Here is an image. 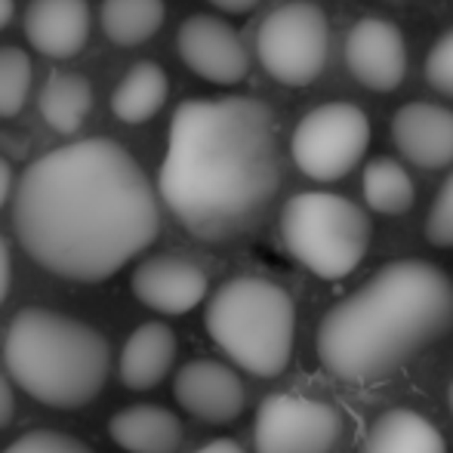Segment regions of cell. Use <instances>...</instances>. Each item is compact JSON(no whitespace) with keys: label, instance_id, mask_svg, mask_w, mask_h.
<instances>
[{"label":"cell","instance_id":"obj_1","mask_svg":"<svg viewBox=\"0 0 453 453\" xmlns=\"http://www.w3.org/2000/svg\"><path fill=\"white\" fill-rule=\"evenodd\" d=\"M12 228L41 269L96 284L118 274L161 232L145 170L114 139H78L19 176Z\"/></svg>","mask_w":453,"mask_h":453},{"label":"cell","instance_id":"obj_2","mask_svg":"<svg viewBox=\"0 0 453 453\" xmlns=\"http://www.w3.org/2000/svg\"><path fill=\"white\" fill-rule=\"evenodd\" d=\"M280 185L278 127L253 96L185 99L173 114L157 191L201 241L244 232Z\"/></svg>","mask_w":453,"mask_h":453},{"label":"cell","instance_id":"obj_3","mask_svg":"<svg viewBox=\"0 0 453 453\" xmlns=\"http://www.w3.org/2000/svg\"><path fill=\"white\" fill-rule=\"evenodd\" d=\"M453 324V280L423 259L380 269L324 315L318 358L346 382H370L404 367Z\"/></svg>","mask_w":453,"mask_h":453},{"label":"cell","instance_id":"obj_4","mask_svg":"<svg viewBox=\"0 0 453 453\" xmlns=\"http://www.w3.org/2000/svg\"><path fill=\"white\" fill-rule=\"evenodd\" d=\"M4 364L10 380L35 401L78 411L105 388L111 346L93 324L31 305L6 327Z\"/></svg>","mask_w":453,"mask_h":453},{"label":"cell","instance_id":"obj_5","mask_svg":"<svg viewBox=\"0 0 453 453\" xmlns=\"http://www.w3.org/2000/svg\"><path fill=\"white\" fill-rule=\"evenodd\" d=\"M207 334L238 367L253 376L284 373L296 336V305L290 293L265 278H232L210 296Z\"/></svg>","mask_w":453,"mask_h":453},{"label":"cell","instance_id":"obj_6","mask_svg":"<svg viewBox=\"0 0 453 453\" xmlns=\"http://www.w3.org/2000/svg\"><path fill=\"white\" fill-rule=\"evenodd\" d=\"M367 213L342 195L299 191L280 210V238L290 257L324 280L352 274L370 247Z\"/></svg>","mask_w":453,"mask_h":453},{"label":"cell","instance_id":"obj_7","mask_svg":"<svg viewBox=\"0 0 453 453\" xmlns=\"http://www.w3.org/2000/svg\"><path fill=\"white\" fill-rule=\"evenodd\" d=\"M257 56L284 87H309L330 56V22L311 0H290L272 10L257 31Z\"/></svg>","mask_w":453,"mask_h":453},{"label":"cell","instance_id":"obj_8","mask_svg":"<svg viewBox=\"0 0 453 453\" xmlns=\"http://www.w3.org/2000/svg\"><path fill=\"white\" fill-rule=\"evenodd\" d=\"M370 145V120L352 102L311 108L293 130V161L309 180L336 182L361 164Z\"/></svg>","mask_w":453,"mask_h":453},{"label":"cell","instance_id":"obj_9","mask_svg":"<svg viewBox=\"0 0 453 453\" xmlns=\"http://www.w3.org/2000/svg\"><path fill=\"white\" fill-rule=\"evenodd\" d=\"M342 419L327 401L278 392L259 404L253 423L257 453H330Z\"/></svg>","mask_w":453,"mask_h":453},{"label":"cell","instance_id":"obj_10","mask_svg":"<svg viewBox=\"0 0 453 453\" xmlns=\"http://www.w3.org/2000/svg\"><path fill=\"white\" fill-rule=\"evenodd\" d=\"M176 50L185 65L210 84H241L250 72V56H247L241 35L226 19L207 16V12L188 16L180 25Z\"/></svg>","mask_w":453,"mask_h":453},{"label":"cell","instance_id":"obj_11","mask_svg":"<svg viewBox=\"0 0 453 453\" xmlns=\"http://www.w3.org/2000/svg\"><path fill=\"white\" fill-rule=\"evenodd\" d=\"M346 65L367 90H398L407 74L404 35L386 19H361L346 37Z\"/></svg>","mask_w":453,"mask_h":453},{"label":"cell","instance_id":"obj_12","mask_svg":"<svg viewBox=\"0 0 453 453\" xmlns=\"http://www.w3.org/2000/svg\"><path fill=\"white\" fill-rule=\"evenodd\" d=\"M173 395L182 411L210 426H226L244 413L247 392L241 376L232 367L210 358L188 361L176 373Z\"/></svg>","mask_w":453,"mask_h":453},{"label":"cell","instance_id":"obj_13","mask_svg":"<svg viewBox=\"0 0 453 453\" xmlns=\"http://www.w3.org/2000/svg\"><path fill=\"white\" fill-rule=\"evenodd\" d=\"M133 296L161 315H185L197 309L210 290V280L197 263L176 253L151 257L136 265L130 278Z\"/></svg>","mask_w":453,"mask_h":453},{"label":"cell","instance_id":"obj_14","mask_svg":"<svg viewBox=\"0 0 453 453\" xmlns=\"http://www.w3.org/2000/svg\"><path fill=\"white\" fill-rule=\"evenodd\" d=\"M392 139L417 167H448L453 164V111L435 102H411L392 118Z\"/></svg>","mask_w":453,"mask_h":453},{"label":"cell","instance_id":"obj_15","mask_svg":"<svg viewBox=\"0 0 453 453\" xmlns=\"http://www.w3.org/2000/svg\"><path fill=\"white\" fill-rule=\"evenodd\" d=\"M25 37L47 59H72L90 41V4L31 0L25 10Z\"/></svg>","mask_w":453,"mask_h":453},{"label":"cell","instance_id":"obj_16","mask_svg":"<svg viewBox=\"0 0 453 453\" xmlns=\"http://www.w3.org/2000/svg\"><path fill=\"white\" fill-rule=\"evenodd\" d=\"M176 361V334L161 321L139 324L127 336L118 358V376L133 392H149L167 380Z\"/></svg>","mask_w":453,"mask_h":453},{"label":"cell","instance_id":"obj_17","mask_svg":"<svg viewBox=\"0 0 453 453\" xmlns=\"http://www.w3.org/2000/svg\"><path fill=\"white\" fill-rule=\"evenodd\" d=\"M108 435L127 453H180L182 419L161 404H130L108 419Z\"/></svg>","mask_w":453,"mask_h":453},{"label":"cell","instance_id":"obj_18","mask_svg":"<svg viewBox=\"0 0 453 453\" xmlns=\"http://www.w3.org/2000/svg\"><path fill=\"white\" fill-rule=\"evenodd\" d=\"M361 453H448V448L429 419L407 407H395L370 426Z\"/></svg>","mask_w":453,"mask_h":453},{"label":"cell","instance_id":"obj_19","mask_svg":"<svg viewBox=\"0 0 453 453\" xmlns=\"http://www.w3.org/2000/svg\"><path fill=\"white\" fill-rule=\"evenodd\" d=\"M170 81L157 62H136L111 93V114L124 124H145L164 108Z\"/></svg>","mask_w":453,"mask_h":453},{"label":"cell","instance_id":"obj_20","mask_svg":"<svg viewBox=\"0 0 453 453\" xmlns=\"http://www.w3.org/2000/svg\"><path fill=\"white\" fill-rule=\"evenodd\" d=\"M93 108V87L84 74L53 72L41 90V118L56 133H78Z\"/></svg>","mask_w":453,"mask_h":453},{"label":"cell","instance_id":"obj_21","mask_svg":"<svg viewBox=\"0 0 453 453\" xmlns=\"http://www.w3.org/2000/svg\"><path fill=\"white\" fill-rule=\"evenodd\" d=\"M167 6L164 0H102V31L118 47H139L161 31Z\"/></svg>","mask_w":453,"mask_h":453},{"label":"cell","instance_id":"obj_22","mask_svg":"<svg viewBox=\"0 0 453 453\" xmlns=\"http://www.w3.org/2000/svg\"><path fill=\"white\" fill-rule=\"evenodd\" d=\"M364 201L382 216H401L413 207V180L392 157H376L364 170Z\"/></svg>","mask_w":453,"mask_h":453},{"label":"cell","instance_id":"obj_23","mask_svg":"<svg viewBox=\"0 0 453 453\" xmlns=\"http://www.w3.org/2000/svg\"><path fill=\"white\" fill-rule=\"evenodd\" d=\"M31 59L19 47H0V118H16L31 93Z\"/></svg>","mask_w":453,"mask_h":453},{"label":"cell","instance_id":"obj_24","mask_svg":"<svg viewBox=\"0 0 453 453\" xmlns=\"http://www.w3.org/2000/svg\"><path fill=\"white\" fill-rule=\"evenodd\" d=\"M4 453H93V448L81 441V438L65 435V432L37 429V432H28V435L16 438Z\"/></svg>","mask_w":453,"mask_h":453},{"label":"cell","instance_id":"obj_25","mask_svg":"<svg viewBox=\"0 0 453 453\" xmlns=\"http://www.w3.org/2000/svg\"><path fill=\"white\" fill-rule=\"evenodd\" d=\"M426 238L435 247H453V173L441 185L429 216H426Z\"/></svg>","mask_w":453,"mask_h":453},{"label":"cell","instance_id":"obj_26","mask_svg":"<svg viewBox=\"0 0 453 453\" xmlns=\"http://www.w3.org/2000/svg\"><path fill=\"white\" fill-rule=\"evenodd\" d=\"M426 81L432 84V90L453 99V31H448L432 47L429 59H426Z\"/></svg>","mask_w":453,"mask_h":453},{"label":"cell","instance_id":"obj_27","mask_svg":"<svg viewBox=\"0 0 453 453\" xmlns=\"http://www.w3.org/2000/svg\"><path fill=\"white\" fill-rule=\"evenodd\" d=\"M12 417H16V392H12V382L6 380V373L0 370V429H6Z\"/></svg>","mask_w":453,"mask_h":453},{"label":"cell","instance_id":"obj_28","mask_svg":"<svg viewBox=\"0 0 453 453\" xmlns=\"http://www.w3.org/2000/svg\"><path fill=\"white\" fill-rule=\"evenodd\" d=\"M10 284H12V253L10 244L4 241V234H0V305H4L6 293H10Z\"/></svg>","mask_w":453,"mask_h":453},{"label":"cell","instance_id":"obj_29","mask_svg":"<svg viewBox=\"0 0 453 453\" xmlns=\"http://www.w3.org/2000/svg\"><path fill=\"white\" fill-rule=\"evenodd\" d=\"M210 4H213L216 10L228 12V16H244V12H250L259 0H210Z\"/></svg>","mask_w":453,"mask_h":453},{"label":"cell","instance_id":"obj_30","mask_svg":"<svg viewBox=\"0 0 453 453\" xmlns=\"http://www.w3.org/2000/svg\"><path fill=\"white\" fill-rule=\"evenodd\" d=\"M195 453H244V448L238 441H232V438H219V441H210L203 448H197Z\"/></svg>","mask_w":453,"mask_h":453},{"label":"cell","instance_id":"obj_31","mask_svg":"<svg viewBox=\"0 0 453 453\" xmlns=\"http://www.w3.org/2000/svg\"><path fill=\"white\" fill-rule=\"evenodd\" d=\"M12 191V167L0 157V207L6 203V197H10Z\"/></svg>","mask_w":453,"mask_h":453},{"label":"cell","instance_id":"obj_32","mask_svg":"<svg viewBox=\"0 0 453 453\" xmlns=\"http://www.w3.org/2000/svg\"><path fill=\"white\" fill-rule=\"evenodd\" d=\"M12 12H16V6H12V0H0V31L10 25Z\"/></svg>","mask_w":453,"mask_h":453},{"label":"cell","instance_id":"obj_33","mask_svg":"<svg viewBox=\"0 0 453 453\" xmlns=\"http://www.w3.org/2000/svg\"><path fill=\"white\" fill-rule=\"evenodd\" d=\"M448 404H450V413H453V382H450V388H448Z\"/></svg>","mask_w":453,"mask_h":453}]
</instances>
